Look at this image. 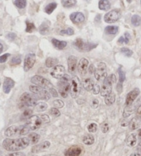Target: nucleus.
I'll list each match as a JSON object with an SVG mask.
<instances>
[{
  "label": "nucleus",
  "instance_id": "obj_1",
  "mask_svg": "<svg viewBox=\"0 0 141 156\" xmlns=\"http://www.w3.org/2000/svg\"><path fill=\"white\" fill-rule=\"evenodd\" d=\"M30 143L28 137H21L18 139H5L2 146L8 151H19L26 149Z\"/></svg>",
  "mask_w": 141,
  "mask_h": 156
},
{
  "label": "nucleus",
  "instance_id": "obj_2",
  "mask_svg": "<svg viewBox=\"0 0 141 156\" xmlns=\"http://www.w3.org/2000/svg\"><path fill=\"white\" fill-rule=\"evenodd\" d=\"M30 129L26 124L20 126H11L5 131V136L7 137H13V136H24L28 134L30 132Z\"/></svg>",
  "mask_w": 141,
  "mask_h": 156
},
{
  "label": "nucleus",
  "instance_id": "obj_3",
  "mask_svg": "<svg viewBox=\"0 0 141 156\" xmlns=\"http://www.w3.org/2000/svg\"><path fill=\"white\" fill-rule=\"evenodd\" d=\"M70 79L69 76L68 74H65V76L62 79H60V81L58 82V88H59V92L60 95L63 98H67L69 92H70V86L71 83H70Z\"/></svg>",
  "mask_w": 141,
  "mask_h": 156
},
{
  "label": "nucleus",
  "instance_id": "obj_4",
  "mask_svg": "<svg viewBox=\"0 0 141 156\" xmlns=\"http://www.w3.org/2000/svg\"><path fill=\"white\" fill-rule=\"evenodd\" d=\"M117 81V78L114 74H111L110 76H107L104 81L103 84L102 88L101 90V95L102 96H107L112 94V85Z\"/></svg>",
  "mask_w": 141,
  "mask_h": 156
},
{
  "label": "nucleus",
  "instance_id": "obj_5",
  "mask_svg": "<svg viewBox=\"0 0 141 156\" xmlns=\"http://www.w3.org/2000/svg\"><path fill=\"white\" fill-rule=\"evenodd\" d=\"M38 98L33 94L25 92L20 98V104L21 107H33L37 104Z\"/></svg>",
  "mask_w": 141,
  "mask_h": 156
},
{
  "label": "nucleus",
  "instance_id": "obj_6",
  "mask_svg": "<svg viewBox=\"0 0 141 156\" xmlns=\"http://www.w3.org/2000/svg\"><path fill=\"white\" fill-rule=\"evenodd\" d=\"M29 89L30 91L38 98V99L48 100L50 98V93H49L44 88H41V87H39V86L30 85Z\"/></svg>",
  "mask_w": 141,
  "mask_h": 156
},
{
  "label": "nucleus",
  "instance_id": "obj_7",
  "mask_svg": "<svg viewBox=\"0 0 141 156\" xmlns=\"http://www.w3.org/2000/svg\"><path fill=\"white\" fill-rule=\"evenodd\" d=\"M30 81L32 83L39 86V87H41V88L49 89L53 88V85L48 79H45L43 76L39 75L34 76L33 77L31 78Z\"/></svg>",
  "mask_w": 141,
  "mask_h": 156
},
{
  "label": "nucleus",
  "instance_id": "obj_8",
  "mask_svg": "<svg viewBox=\"0 0 141 156\" xmlns=\"http://www.w3.org/2000/svg\"><path fill=\"white\" fill-rule=\"evenodd\" d=\"M95 79L99 81H105L106 78L107 77V67L105 63H99L98 64L97 67L96 68L95 73H94Z\"/></svg>",
  "mask_w": 141,
  "mask_h": 156
},
{
  "label": "nucleus",
  "instance_id": "obj_9",
  "mask_svg": "<svg viewBox=\"0 0 141 156\" xmlns=\"http://www.w3.org/2000/svg\"><path fill=\"white\" fill-rule=\"evenodd\" d=\"M81 92V81L77 76H74L71 79L70 95L73 98L79 96Z\"/></svg>",
  "mask_w": 141,
  "mask_h": 156
},
{
  "label": "nucleus",
  "instance_id": "obj_10",
  "mask_svg": "<svg viewBox=\"0 0 141 156\" xmlns=\"http://www.w3.org/2000/svg\"><path fill=\"white\" fill-rule=\"evenodd\" d=\"M42 122V120H41V118L39 117V116L34 115L31 116V117L28 119L26 125L28 126V128L30 129V131H34L38 129L41 127Z\"/></svg>",
  "mask_w": 141,
  "mask_h": 156
},
{
  "label": "nucleus",
  "instance_id": "obj_11",
  "mask_svg": "<svg viewBox=\"0 0 141 156\" xmlns=\"http://www.w3.org/2000/svg\"><path fill=\"white\" fill-rule=\"evenodd\" d=\"M121 17V13L118 10H113L106 13L104 16V20L106 23L112 24L118 20Z\"/></svg>",
  "mask_w": 141,
  "mask_h": 156
},
{
  "label": "nucleus",
  "instance_id": "obj_12",
  "mask_svg": "<svg viewBox=\"0 0 141 156\" xmlns=\"http://www.w3.org/2000/svg\"><path fill=\"white\" fill-rule=\"evenodd\" d=\"M36 61V56L34 53H28L25 56L24 63V69L28 72L34 66Z\"/></svg>",
  "mask_w": 141,
  "mask_h": 156
},
{
  "label": "nucleus",
  "instance_id": "obj_13",
  "mask_svg": "<svg viewBox=\"0 0 141 156\" xmlns=\"http://www.w3.org/2000/svg\"><path fill=\"white\" fill-rule=\"evenodd\" d=\"M50 75L56 79H61L65 76V67L61 65H58L53 67Z\"/></svg>",
  "mask_w": 141,
  "mask_h": 156
},
{
  "label": "nucleus",
  "instance_id": "obj_14",
  "mask_svg": "<svg viewBox=\"0 0 141 156\" xmlns=\"http://www.w3.org/2000/svg\"><path fill=\"white\" fill-rule=\"evenodd\" d=\"M140 94V89L138 88H134L133 90L129 92L126 96L125 104L127 106L131 105L134 102V101L136 100V98L138 97V96Z\"/></svg>",
  "mask_w": 141,
  "mask_h": 156
},
{
  "label": "nucleus",
  "instance_id": "obj_15",
  "mask_svg": "<svg viewBox=\"0 0 141 156\" xmlns=\"http://www.w3.org/2000/svg\"><path fill=\"white\" fill-rule=\"evenodd\" d=\"M88 65L89 61L85 58H82L80 61H79V64H78V71H79V74L82 76L85 75L86 73L87 72V69H88Z\"/></svg>",
  "mask_w": 141,
  "mask_h": 156
},
{
  "label": "nucleus",
  "instance_id": "obj_16",
  "mask_svg": "<svg viewBox=\"0 0 141 156\" xmlns=\"http://www.w3.org/2000/svg\"><path fill=\"white\" fill-rule=\"evenodd\" d=\"M68 71L70 74H74L77 71V59L75 56H70L68 59Z\"/></svg>",
  "mask_w": 141,
  "mask_h": 156
},
{
  "label": "nucleus",
  "instance_id": "obj_17",
  "mask_svg": "<svg viewBox=\"0 0 141 156\" xmlns=\"http://www.w3.org/2000/svg\"><path fill=\"white\" fill-rule=\"evenodd\" d=\"M15 86V81L11 78H5L4 83H3V90L5 94H9Z\"/></svg>",
  "mask_w": 141,
  "mask_h": 156
},
{
  "label": "nucleus",
  "instance_id": "obj_18",
  "mask_svg": "<svg viewBox=\"0 0 141 156\" xmlns=\"http://www.w3.org/2000/svg\"><path fill=\"white\" fill-rule=\"evenodd\" d=\"M82 152V149L79 146H72L65 151V156H79Z\"/></svg>",
  "mask_w": 141,
  "mask_h": 156
},
{
  "label": "nucleus",
  "instance_id": "obj_19",
  "mask_svg": "<svg viewBox=\"0 0 141 156\" xmlns=\"http://www.w3.org/2000/svg\"><path fill=\"white\" fill-rule=\"evenodd\" d=\"M50 146V142H48V141H45V142H41V143L37 144V145L34 146L31 149V151L32 153H39L48 149Z\"/></svg>",
  "mask_w": 141,
  "mask_h": 156
},
{
  "label": "nucleus",
  "instance_id": "obj_20",
  "mask_svg": "<svg viewBox=\"0 0 141 156\" xmlns=\"http://www.w3.org/2000/svg\"><path fill=\"white\" fill-rule=\"evenodd\" d=\"M70 20L72 21L74 24H80L82 23L85 20V16L82 13L76 12L73 13L70 15Z\"/></svg>",
  "mask_w": 141,
  "mask_h": 156
},
{
  "label": "nucleus",
  "instance_id": "obj_21",
  "mask_svg": "<svg viewBox=\"0 0 141 156\" xmlns=\"http://www.w3.org/2000/svg\"><path fill=\"white\" fill-rule=\"evenodd\" d=\"M50 23L48 21H45L40 25L39 28V31L42 35H46L50 32Z\"/></svg>",
  "mask_w": 141,
  "mask_h": 156
},
{
  "label": "nucleus",
  "instance_id": "obj_22",
  "mask_svg": "<svg viewBox=\"0 0 141 156\" xmlns=\"http://www.w3.org/2000/svg\"><path fill=\"white\" fill-rule=\"evenodd\" d=\"M94 83L92 79H89V78H87V79H84L83 81V86L85 89H86L88 92H90V91L93 90V88L94 87Z\"/></svg>",
  "mask_w": 141,
  "mask_h": 156
},
{
  "label": "nucleus",
  "instance_id": "obj_23",
  "mask_svg": "<svg viewBox=\"0 0 141 156\" xmlns=\"http://www.w3.org/2000/svg\"><path fill=\"white\" fill-rule=\"evenodd\" d=\"M52 44L56 48L59 50H63L67 46L68 43L65 41H59L56 39H52Z\"/></svg>",
  "mask_w": 141,
  "mask_h": 156
},
{
  "label": "nucleus",
  "instance_id": "obj_24",
  "mask_svg": "<svg viewBox=\"0 0 141 156\" xmlns=\"http://www.w3.org/2000/svg\"><path fill=\"white\" fill-rule=\"evenodd\" d=\"M137 142V137H136V134H132L128 136V137L127 138L126 140V144L129 147H134L136 144Z\"/></svg>",
  "mask_w": 141,
  "mask_h": 156
},
{
  "label": "nucleus",
  "instance_id": "obj_25",
  "mask_svg": "<svg viewBox=\"0 0 141 156\" xmlns=\"http://www.w3.org/2000/svg\"><path fill=\"white\" fill-rule=\"evenodd\" d=\"M140 118H132L129 124V129L131 130H136V129H137L140 127Z\"/></svg>",
  "mask_w": 141,
  "mask_h": 156
},
{
  "label": "nucleus",
  "instance_id": "obj_26",
  "mask_svg": "<svg viewBox=\"0 0 141 156\" xmlns=\"http://www.w3.org/2000/svg\"><path fill=\"white\" fill-rule=\"evenodd\" d=\"M59 63V60L57 59H54V58L49 57L46 60V66L47 67L50 68L52 67H55V66L58 65Z\"/></svg>",
  "mask_w": 141,
  "mask_h": 156
},
{
  "label": "nucleus",
  "instance_id": "obj_27",
  "mask_svg": "<svg viewBox=\"0 0 141 156\" xmlns=\"http://www.w3.org/2000/svg\"><path fill=\"white\" fill-rule=\"evenodd\" d=\"M111 7V4L107 0H101L99 2V9L102 11H107Z\"/></svg>",
  "mask_w": 141,
  "mask_h": 156
},
{
  "label": "nucleus",
  "instance_id": "obj_28",
  "mask_svg": "<svg viewBox=\"0 0 141 156\" xmlns=\"http://www.w3.org/2000/svg\"><path fill=\"white\" fill-rule=\"evenodd\" d=\"M56 6H57V4L56 2H52L50 3L46 6L44 8L45 13H47L48 15H51L53 11L56 9Z\"/></svg>",
  "mask_w": 141,
  "mask_h": 156
},
{
  "label": "nucleus",
  "instance_id": "obj_29",
  "mask_svg": "<svg viewBox=\"0 0 141 156\" xmlns=\"http://www.w3.org/2000/svg\"><path fill=\"white\" fill-rule=\"evenodd\" d=\"M83 142L86 145H92L94 142V137L92 134H87L83 137Z\"/></svg>",
  "mask_w": 141,
  "mask_h": 156
},
{
  "label": "nucleus",
  "instance_id": "obj_30",
  "mask_svg": "<svg viewBox=\"0 0 141 156\" xmlns=\"http://www.w3.org/2000/svg\"><path fill=\"white\" fill-rule=\"evenodd\" d=\"M118 32V27L116 26H108L105 28V32L107 34H116Z\"/></svg>",
  "mask_w": 141,
  "mask_h": 156
},
{
  "label": "nucleus",
  "instance_id": "obj_31",
  "mask_svg": "<svg viewBox=\"0 0 141 156\" xmlns=\"http://www.w3.org/2000/svg\"><path fill=\"white\" fill-rule=\"evenodd\" d=\"M28 138L30 141L31 144H34L39 142V139H40V136L39 134H36V133H31L28 135Z\"/></svg>",
  "mask_w": 141,
  "mask_h": 156
},
{
  "label": "nucleus",
  "instance_id": "obj_32",
  "mask_svg": "<svg viewBox=\"0 0 141 156\" xmlns=\"http://www.w3.org/2000/svg\"><path fill=\"white\" fill-rule=\"evenodd\" d=\"M115 100H116L115 94L112 93V94H110L109 95L105 96V102L107 106H110L114 104V102H115Z\"/></svg>",
  "mask_w": 141,
  "mask_h": 156
},
{
  "label": "nucleus",
  "instance_id": "obj_33",
  "mask_svg": "<svg viewBox=\"0 0 141 156\" xmlns=\"http://www.w3.org/2000/svg\"><path fill=\"white\" fill-rule=\"evenodd\" d=\"M47 108H48V104H46V102H41L36 104L35 107H34V109H35V111H36V112H44V111H46V109H47Z\"/></svg>",
  "mask_w": 141,
  "mask_h": 156
},
{
  "label": "nucleus",
  "instance_id": "obj_34",
  "mask_svg": "<svg viewBox=\"0 0 141 156\" xmlns=\"http://www.w3.org/2000/svg\"><path fill=\"white\" fill-rule=\"evenodd\" d=\"M77 1L75 0H62L61 1V4L65 8H70L74 6L77 4Z\"/></svg>",
  "mask_w": 141,
  "mask_h": 156
},
{
  "label": "nucleus",
  "instance_id": "obj_35",
  "mask_svg": "<svg viewBox=\"0 0 141 156\" xmlns=\"http://www.w3.org/2000/svg\"><path fill=\"white\" fill-rule=\"evenodd\" d=\"M131 22L135 27L139 26L141 24V17L138 15H134L131 19Z\"/></svg>",
  "mask_w": 141,
  "mask_h": 156
},
{
  "label": "nucleus",
  "instance_id": "obj_36",
  "mask_svg": "<svg viewBox=\"0 0 141 156\" xmlns=\"http://www.w3.org/2000/svg\"><path fill=\"white\" fill-rule=\"evenodd\" d=\"M134 108L131 105L127 106L125 109H124V112H123V117L124 118H128L129 116H130L132 114V113L134 112Z\"/></svg>",
  "mask_w": 141,
  "mask_h": 156
},
{
  "label": "nucleus",
  "instance_id": "obj_37",
  "mask_svg": "<svg viewBox=\"0 0 141 156\" xmlns=\"http://www.w3.org/2000/svg\"><path fill=\"white\" fill-rule=\"evenodd\" d=\"M13 4L17 8L21 9V8H24L26 7V4H27V1L26 0H16V1H13Z\"/></svg>",
  "mask_w": 141,
  "mask_h": 156
},
{
  "label": "nucleus",
  "instance_id": "obj_38",
  "mask_svg": "<svg viewBox=\"0 0 141 156\" xmlns=\"http://www.w3.org/2000/svg\"><path fill=\"white\" fill-rule=\"evenodd\" d=\"M26 32H32L36 29L34 24H33V23L30 22V21H29L28 20L26 21Z\"/></svg>",
  "mask_w": 141,
  "mask_h": 156
},
{
  "label": "nucleus",
  "instance_id": "obj_39",
  "mask_svg": "<svg viewBox=\"0 0 141 156\" xmlns=\"http://www.w3.org/2000/svg\"><path fill=\"white\" fill-rule=\"evenodd\" d=\"M84 44H85L84 41L82 39H80V38H79V39H77L75 41H74V46H75L77 49L81 51V49H82L83 46Z\"/></svg>",
  "mask_w": 141,
  "mask_h": 156
},
{
  "label": "nucleus",
  "instance_id": "obj_40",
  "mask_svg": "<svg viewBox=\"0 0 141 156\" xmlns=\"http://www.w3.org/2000/svg\"><path fill=\"white\" fill-rule=\"evenodd\" d=\"M32 109H26L24 112H23L22 115H21V118H23V120H24V119H29L31 116H32Z\"/></svg>",
  "mask_w": 141,
  "mask_h": 156
},
{
  "label": "nucleus",
  "instance_id": "obj_41",
  "mask_svg": "<svg viewBox=\"0 0 141 156\" xmlns=\"http://www.w3.org/2000/svg\"><path fill=\"white\" fill-rule=\"evenodd\" d=\"M21 56L20 55H17L15 56L14 57H13V59H11L10 61V65H19L21 63Z\"/></svg>",
  "mask_w": 141,
  "mask_h": 156
},
{
  "label": "nucleus",
  "instance_id": "obj_42",
  "mask_svg": "<svg viewBox=\"0 0 141 156\" xmlns=\"http://www.w3.org/2000/svg\"><path fill=\"white\" fill-rule=\"evenodd\" d=\"M120 52L122 53V54H124L125 56H127V57H130V56H132V54H133V52H132V50H131L130 49H129V48H121Z\"/></svg>",
  "mask_w": 141,
  "mask_h": 156
},
{
  "label": "nucleus",
  "instance_id": "obj_43",
  "mask_svg": "<svg viewBox=\"0 0 141 156\" xmlns=\"http://www.w3.org/2000/svg\"><path fill=\"white\" fill-rule=\"evenodd\" d=\"M118 74H119V83L122 84L125 80V73L122 70V69L120 67L118 69Z\"/></svg>",
  "mask_w": 141,
  "mask_h": 156
},
{
  "label": "nucleus",
  "instance_id": "obj_44",
  "mask_svg": "<svg viewBox=\"0 0 141 156\" xmlns=\"http://www.w3.org/2000/svg\"><path fill=\"white\" fill-rule=\"evenodd\" d=\"M53 105L56 109H61L64 107V102H63V100H60V99H57V100H55L53 102Z\"/></svg>",
  "mask_w": 141,
  "mask_h": 156
},
{
  "label": "nucleus",
  "instance_id": "obj_45",
  "mask_svg": "<svg viewBox=\"0 0 141 156\" xmlns=\"http://www.w3.org/2000/svg\"><path fill=\"white\" fill-rule=\"evenodd\" d=\"M61 34H67V35H73L74 34V30L72 28H68L66 30H63L61 31Z\"/></svg>",
  "mask_w": 141,
  "mask_h": 156
},
{
  "label": "nucleus",
  "instance_id": "obj_46",
  "mask_svg": "<svg viewBox=\"0 0 141 156\" xmlns=\"http://www.w3.org/2000/svg\"><path fill=\"white\" fill-rule=\"evenodd\" d=\"M50 114L52 116H54V117H59L61 115L60 112L58 110V109L55 108V107H53V108H51L50 109Z\"/></svg>",
  "mask_w": 141,
  "mask_h": 156
},
{
  "label": "nucleus",
  "instance_id": "obj_47",
  "mask_svg": "<svg viewBox=\"0 0 141 156\" xmlns=\"http://www.w3.org/2000/svg\"><path fill=\"white\" fill-rule=\"evenodd\" d=\"M88 132L90 133H95L97 130V124L96 123H91L87 127Z\"/></svg>",
  "mask_w": 141,
  "mask_h": 156
},
{
  "label": "nucleus",
  "instance_id": "obj_48",
  "mask_svg": "<svg viewBox=\"0 0 141 156\" xmlns=\"http://www.w3.org/2000/svg\"><path fill=\"white\" fill-rule=\"evenodd\" d=\"M17 37V34H15V33H13V32H10L8 33V34L6 35V38L8 39L9 41H14L15 39H16Z\"/></svg>",
  "mask_w": 141,
  "mask_h": 156
},
{
  "label": "nucleus",
  "instance_id": "obj_49",
  "mask_svg": "<svg viewBox=\"0 0 141 156\" xmlns=\"http://www.w3.org/2000/svg\"><path fill=\"white\" fill-rule=\"evenodd\" d=\"M11 56V54H8V53H6V54L1 55L0 56V63H3L6 62V60L8 59V56Z\"/></svg>",
  "mask_w": 141,
  "mask_h": 156
},
{
  "label": "nucleus",
  "instance_id": "obj_50",
  "mask_svg": "<svg viewBox=\"0 0 141 156\" xmlns=\"http://www.w3.org/2000/svg\"><path fill=\"white\" fill-rule=\"evenodd\" d=\"M41 119L42 120V122H44V123H48V122H50V120L49 116L46 114H44V115H41L40 116Z\"/></svg>",
  "mask_w": 141,
  "mask_h": 156
},
{
  "label": "nucleus",
  "instance_id": "obj_51",
  "mask_svg": "<svg viewBox=\"0 0 141 156\" xmlns=\"http://www.w3.org/2000/svg\"><path fill=\"white\" fill-rule=\"evenodd\" d=\"M92 91H93V94H98L101 92L100 86H99L98 84H95L94 85V88H93Z\"/></svg>",
  "mask_w": 141,
  "mask_h": 156
},
{
  "label": "nucleus",
  "instance_id": "obj_52",
  "mask_svg": "<svg viewBox=\"0 0 141 156\" xmlns=\"http://www.w3.org/2000/svg\"><path fill=\"white\" fill-rule=\"evenodd\" d=\"M109 129V127L107 123L103 124L102 125V127H101V130H102V132L104 133V134H105V133L108 132Z\"/></svg>",
  "mask_w": 141,
  "mask_h": 156
},
{
  "label": "nucleus",
  "instance_id": "obj_53",
  "mask_svg": "<svg viewBox=\"0 0 141 156\" xmlns=\"http://www.w3.org/2000/svg\"><path fill=\"white\" fill-rule=\"evenodd\" d=\"M6 156H26V154L23 152H15L8 154Z\"/></svg>",
  "mask_w": 141,
  "mask_h": 156
},
{
  "label": "nucleus",
  "instance_id": "obj_54",
  "mask_svg": "<svg viewBox=\"0 0 141 156\" xmlns=\"http://www.w3.org/2000/svg\"><path fill=\"white\" fill-rule=\"evenodd\" d=\"M99 100H97V99H94V100H92V104H91V106H92V108L96 109L97 108L98 106H99Z\"/></svg>",
  "mask_w": 141,
  "mask_h": 156
},
{
  "label": "nucleus",
  "instance_id": "obj_55",
  "mask_svg": "<svg viewBox=\"0 0 141 156\" xmlns=\"http://www.w3.org/2000/svg\"><path fill=\"white\" fill-rule=\"evenodd\" d=\"M95 71H96V68L95 67H94V65H90L89 67V69H88V72H89V74H93L94 73H95Z\"/></svg>",
  "mask_w": 141,
  "mask_h": 156
},
{
  "label": "nucleus",
  "instance_id": "obj_56",
  "mask_svg": "<svg viewBox=\"0 0 141 156\" xmlns=\"http://www.w3.org/2000/svg\"><path fill=\"white\" fill-rule=\"evenodd\" d=\"M50 93L52 94L53 97H57L58 96V93L54 88H51L50 89Z\"/></svg>",
  "mask_w": 141,
  "mask_h": 156
},
{
  "label": "nucleus",
  "instance_id": "obj_57",
  "mask_svg": "<svg viewBox=\"0 0 141 156\" xmlns=\"http://www.w3.org/2000/svg\"><path fill=\"white\" fill-rule=\"evenodd\" d=\"M136 116L137 118H141V105H140L138 108L137 111H136Z\"/></svg>",
  "mask_w": 141,
  "mask_h": 156
},
{
  "label": "nucleus",
  "instance_id": "obj_58",
  "mask_svg": "<svg viewBox=\"0 0 141 156\" xmlns=\"http://www.w3.org/2000/svg\"><path fill=\"white\" fill-rule=\"evenodd\" d=\"M136 155H141V142L140 144H139V145L137 147V153H136Z\"/></svg>",
  "mask_w": 141,
  "mask_h": 156
},
{
  "label": "nucleus",
  "instance_id": "obj_59",
  "mask_svg": "<svg viewBox=\"0 0 141 156\" xmlns=\"http://www.w3.org/2000/svg\"><path fill=\"white\" fill-rule=\"evenodd\" d=\"M123 42L125 43V39L123 36H121V37L119 38L118 40V43L119 44H122Z\"/></svg>",
  "mask_w": 141,
  "mask_h": 156
},
{
  "label": "nucleus",
  "instance_id": "obj_60",
  "mask_svg": "<svg viewBox=\"0 0 141 156\" xmlns=\"http://www.w3.org/2000/svg\"><path fill=\"white\" fill-rule=\"evenodd\" d=\"M129 122H127V121H122V122H121V126L122 127H126L127 125H129Z\"/></svg>",
  "mask_w": 141,
  "mask_h": 156
},
{
  "label": "nucleus",
  "instance_id": "obj_61",
  "mask_svg": "<svg viewBox=\"0 0 141 156\" xmlns=\"http://www.w3.org/2000/svg\"><path fill=\"white\" fill-rule=\"evenodd\" d=\"M138 138L140 139V140H141V129H140L138 131Z\"/></svg>",
  "mask_w": 141,
  "mask_h": 156
},
{
  "label": "nucleus",
  "instance_id": "obj_62",
  "mask_svg": "<svg viewBox=\"0 0 141 156\" xmlns=\"http://www.w3.org/2000/svg\"><path fill=\"white\" fill-rule=\"evenodd\" d=\"M0 46H1V52H3V45L2 44H0Z\"/></svg>",
  "mask_w": 141,
  "mask_h": 156
},
{
  "label": "nucleus",
  "instance_id": "obj_63",
  "mask_svg": "<svg viewBox=\"0 0 141 156\" xmlns=\"http://www.w3.org/2000/svg\"><path fill=\"white\" fill-rule=\"evenodd\" d=\"M130 156H137V155H136V153H133V154H131Z\"/></svg>",
  "mask_w": 141,
  "mask_h": 156
},
{
  "label": "nucleus",
  "instance_id": "obj_64",
  "mask_svg": "<svg viewBox=\"0 0 141 156\" xmlns=\"http://www.w3.org/2000/svg\"><path fill=\"white\" fill-rule=\"evenodd\" d=\"M140 4H141V1H140Z\"/></svg>",
  "mask_w": 141,
  "mask_h": 156
}]
</instances>
